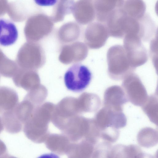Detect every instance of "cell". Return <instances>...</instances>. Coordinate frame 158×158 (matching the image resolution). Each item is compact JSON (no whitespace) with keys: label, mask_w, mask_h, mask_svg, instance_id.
<instances>
[{"label":"cell","mask_w":158,"mask_h":158,"mask_svg":"<svg viewBox=\"0 0 158 158\" xmlns=\"http://www.w3.org/2000/svg\"><path fill=\"white\" fill-rule=\"evenodd\" d=\"M46 61L44 51L42 46L35 42L27 41L19 49L16 62L19 68L37 70L42 67Z\"/></svg>","instance_id":"obj_1"},{"label":"cell","mask_w":158,"mask_h":158,"mask_svg":"<svg viewBox=\"0 0 158 158\" xmlns=\"http://www.w3.org/2000/svg\"><path fill=\"white\" fill-rule=\"evenodd\" d=\"M4 129L1 116H0V134Z\"/></svg>","instance_id":"obj_21"},{"label":"cell","mask_w":158,"mask_h":158,"mask_svg":"<svg viewBox=\"0 0 158 158\" xmlns=\"http://www.w3.org/2000/svg\"><path fill=\"white\" fill-rule=\"evenodd\" d=\"M158 100L154 95L148 98L142 106L143 111L147 115L150 121L157 125Z\"/></svg>","instance_id":"obj_17"},{"label":"cell","mask_w":158,"mask_h":158,"mask_svg":"<svg viewBox=\"0 0 158 158\" xmlns=\"http://www.w3.org/2000/svg\"><path fill=\"white\" fill-rule=\"evenodd\" d=\"M7 13L10 18L16 22L23 21L31 15L26 6L19 1L9 3Z\"/></svg>","instance_id":"obj_15"},{"label":"cell","mask_w":158,"mask_h":158,"mask_svg":"<svg viewBox=\"0 0 158 158\" xmlns=\"http://www.w3.org/2000/svg\"><path fill=\"white\" fill-rule=\"evenodd\" d=\"M54 28L50 17L42 13H35L27 18L24 33L27 41L37 42L50 35Z\"/></svg>","instance_id":"obj_2"},{"label":"cell","mask_w":158,"mask_h":158,"mask_svg":"<svg viewBox=\"0 0 158 158\" xmlns=\"http://www.w3.org/2000/svg\"><path fill=\"white\" fill-rule=\"evenodd\" d=\"M74 3V0H58L50 17L53 22H61L66 15L72 13Z\"/></svg>","instance_id":"obj_12"},{"label":"cell","mask_w":158,"mask_h":158,"mask_svg":"<svg viewBox=\"0 0 158 158\" xmlns=\"http://www.w3.org/2000/svg\"><path fill=\"white\" fill-rule=\"evenodd\" d=\"M19 68L16 62L8 58L0 49V75L12 77Z\"/></svg>","instance_id":"obj_16"},{"label":"cell","mask_w":158,"mask_h":158,"mask_svg":"<svg viewBox=\"0 0 158 158\" xmlns=\"http://www.w3.org/2000/svg\"><path fill=\"white\" fill-rule=\"evenodd\" d=\"M1 114L4 128L6 131L11 134H16L21 131L23 124L15 115L14 109L4 112Z\"/></svg>","instance_id":"obj_13"},{"label":"cell","mask_w":158,"mask_h":158,"mask_svg":"<svg viewBox=\"0 0 158 158\" xmlns=\"http://www.w3.org/2000/svg\"><path fill=\"white\" fill-rule=\"evenodd\" d=\"M35 3L40 6H50L54 5L58 0H33Z\"/></svg>","instance_id":"obj_18"},{"label":"cell","mask_w":158,"mask_h":158,"mask_svg":"<svg viewBox=\"0 0 158 158\" xmlns=\"http://www.w3.org/2000/svg\"><path fill=\"white\" fill-rule=\"evenodd\" d=\"M19 103L18 95L14 89L0 87V114L14 109Z\"/></svg>","instance_id":"obj_11"},{"label":"cell","mask_w":158,"mask_h":158,"mask_svg":"<svg viewBox=\"0 0 158 158\" xmlns=\"http://www.w3.org/2000/svg\"><path fill=\"white\" fill-rule=\"evenodd\" d=\"M18 37L17 27L10 20L0 18V45L7 46L14 44Z\"/></svg>","instance_id":"obj_10"},{"label":"cell","mask_w":158,"mask_h":158,"mask_svg":"<svg viewBox=\"0 0 158 158\" xmlns=\"http://www.w3.org/2000/svg\"><path fill=\"white\" fill-rule=\"evenodd\" d=\"M80 32L78 24L74 23H68L60 28L58 32V37L62 42H71L79 37Z\"/></svg>","instance_id":"obj_14"},{"label":"cell","mask_w":158,"mask_h":158,"mask_svg":"<svg viewBox=\"0 0 158 158\" xmlns=\"http://www.w3.org/2000/svg\"><path fill=\"white\" fill-rule=\"evenodd\" d=\"M92 74L86 66L80 64L71 66L64 75V82L68 89L76 92L82 91L89 85Z\"/></svg>","instance_id":"obj_3"},{"label":"cell","mask_w":158,"mask_h":158,"mask_svg":"<svg viewBox=\"0 0 158 158\" xmlns=\"http://www.w3.org/2000/svg\"><path fill=\"white\" fill-rule=\"evenodd\" d=\"M128 101L123 89L118 86H113L105 91L103 104L105 107L114 111L123 112V106Z\"/></svg>","instance_id":"obj_8"},{"label":"cell","mask_w":158,"mask_h":158,"mask_svg":"<svg viewBox=\"0 0 158 158\" xmlns=\"http://www.w3.org/2000/svg\"><path fill=\"white\" fill-rule=\"evenodd\" d=\"M8 154L6 146L3 142L0 139V158L7 157Z\"/></svg>","instance_id":"obj_20"},{"label":"cell","mask_w":158,"mask_h":158,"mask_svg":"<svg viewBox=\"0 0 158 158\" xmlns=\"http://www.w3.org/2000/svg\"><path fill=\"white\" fill-rule=\"evenodd\" d=\"M94 121L100 132L108 127L118 129L124 127L127 118L123 112L114 111L104 107L98 112Z\"/></svg>","instance_id":"obj_5"},{"label":"cell","mask_w":158,"mask_h":158,"mask_svg":"<svg viewBox=\"0 0 158 158\" xmlns=\"http://www.w3.org/2000/svg\"><path fill=\"white\" fill-rule=\"evenodd\" d=\"M116 53V55H112L109 52L108 55V71L110 76L114 79L124 78L131 73L134 68L132 65L128 58L126 52Z\"/></svg>","instance_id":"obj_6"},{"label":"cell","mask_w":158,"mask_h":158,"mask_svg":"<svg viewBox=\"0 0 158 158\" xmlns=\"http://www.w3.org/2000/svg\"></svg>","instance_id":"obj_22"},{"label":"cell","mask_w":158,"mask_h":158,"mask_svg":"<svg viewBox=\"0 0 158 158\" xmlns=\"http://www.w3.org/2000/svg\"><path fill=\"white\" fill-rule=\"evenodd\" d=\"M132 80V74L131 73L124 78L123 88L128 101L135 105L142 106L148 98L145 89L137 77L136 81Z\"/></svg>","instance_id":"obj_4"},{"label":"cell","mask_w":158,"mask_h":158,"mask_svg":"<svg viewBox=\"0 0 158 158\" xmlns=\"http://www.w3.org/2000/svg\"><path fill=\"white\" fill-rule=\"evenodd\" d=\"M15 85L29 92L40 85V79L36 70L19 68L12 77Z\"/></svg>","instance_id":"obj_9"},{"label":"cell","mask_w":158,"mask_h":158,"mask_svg":"<svg viewBox=\"0 0 158 158\" xmlns=\"http://www.w3.org/2000/svg\"><path fill=\"white\" fill-rule=\"evenodd\" d=\"M8 4L7 0H0V18L7 12Z\"/></svg>","instance_id":"obj_19"},{"label":"cell","mask_w":158,"mask_h":158,"mask_svg":"<svg viewBox=\"0 0 158 158\" xmlns=\"http://www.w3.org/2000/svg\"><path fill=\"white\" fill-rule=\"evenodd\" d=\"M88 49L86 45L76 42L63 46L59 56L60 62L64 64L77 63L84 60L87 57Z\"/></svg>","instance_id":"obj_7"}]
</instances>
